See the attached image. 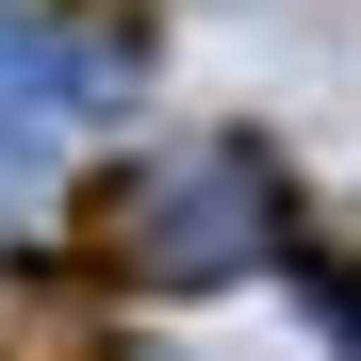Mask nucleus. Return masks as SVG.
I'll return each mask as SVG.
<instances>
[{
  "instance_id": "obj_1",
  "label": "nucleus",
  "mask_w": 361,
  "mask_h": 361,
  "mask_svg": "<svg viewBox=\"0 0 361 361\" xmlns=\"http://www.w3.org/2000/svg\"><path fill=\"white\" fill-rule=\"evenodd\" d=\"M115 247H132L148 295H230V279L295 263V180H279L263 132H197L115 197Z\"/></svg>"
},
{
  "instance_id": "obj_2",
  "label": "nucleus",
  "mask_w": 361,
  "mask_h": 361,
  "mask_svg": "<svg viewBox=\"0 0 361 361\" xmlns=\"http://www.w3.org/2000/svg\"><path fill=\"white\" fill-rule=\"evenodd\" d=\"M279 295L312 312V345H329V361H361V263H345V247H295V263H279Z\"/></svg>"
}]
</instances>
